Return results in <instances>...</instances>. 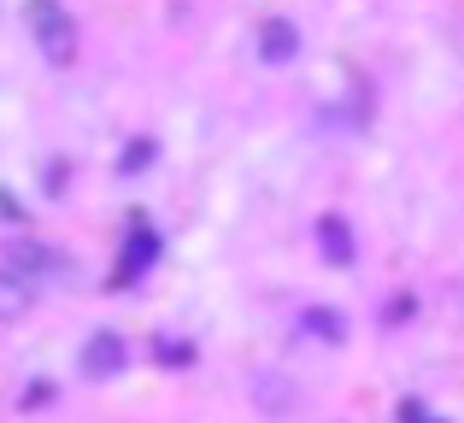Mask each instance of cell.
<instances>
[{
	"mask_svg": "<svg viewBox=\"0 0 464 423\" xmlns=\"http://www.w3.org/2000/svg\"><path fill=\"white\" fill-rule=\"evenodd\" d=\"M30 30H35V42H42V53L59 59V65L77 53V30H71V18H65L59 0H30Z\"/></svg>",
	"mask_w": 464,
	"mask_h": 423,
	"instance_id": "obj_1",
	"label": "cell"
},
{
	"mask_svg": "<svg viewBox=\"0 0 464 423\" xmlns=\"http://www.w3.org/2000/svg\"><path fill=\"white\" fill-rule=\"evenodd\" d=\"M124 359H130V347L106 330V335H94V341L82 347V377H118V370H124Z\"/></svg>",
	"mask_w": 464,
	"mask_h": 423,
	"instance_id": "obj_2",
	"label": "cell"
},
{
	"mask_svg": "<svg viewBox=\"0 0 464 423\" xmlns=\"http://www.w3.org/2000/svg\"><path fill=\"white\" fill-rule=\"evenodd\" d=\"M259 53L271 59V65H283V59H295V24L271 18V24L259 30Z\"/></svg>",
	"mask_w": 464,
	"mask_h": 423,
	"instance_id": "obj_3",
	"label": "cell"
},
{
	"mask_svg": "<svg viewBox=\"0 0 464 423\" xmlns=\"http://www.w3.org/2000/svg\"><path fill=\"white\" fill-rule=\"evenodd\" d=\"M30 283H24L18 271H0V318H24L30 312Z\"/></svg>",
	"mask_w": 464,
	"mask_h": 423,
	"instance_id": "obj_4",
	"label": "cell"
},
{
	"mask_svg": "<svg viewBox=\"0 0 464 423\" xmlns=\"http://www.w3.org/2000/svg\"><path fill=\"white\" fill-rule=\"evenodd\" d=\"M153 253H159V241L148 236V229H141V236H136V247L124 253V264H118V288H124V283H136V276H141V264H148Z\"/></svg>",
	"mask_w": 464,
	"mask_h": 423,
	"instance_id": "obj_5",
	"label": "cell"
},
{
	"mask_svg": "<svg viewBox=\"0 0 464 423\" xmlns=\"http://www.w3.org/2000/svg\"><path fill=\"white\" fill-rule=\"evenodd\" d=\"M317 236H324V253H329L335 264L353 259V241H347V224H341V217H324V224H317Z\"/></svg>",
	"mask_w": 464,
	"mask_h": 423,
	"instance_id": "obj_6",
	"label": "cell"
},
{
	"mask_svg": "<svg viewBox=\"0 0 464 423\" xmlns=\"http://www.w3.org/2000/svg\"><path fill=\"white\" fill-rule=\"evenodd\" d=\"M306 330H324L329 341H341V318H335V312H312V318H306Z\"/></svg>",
	"mask_w": 464,
	"mask_h": 423,
	"instance_id": "obj_7",
	"label": "cell"
}]
</instances>
